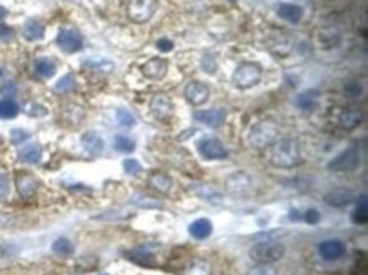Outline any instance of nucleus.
Masks as SVG:
<instances>
[{
	"mask_svg": "<svg viewBox=\"0 0 368 275\" xmlns=\"http://www.w3.org/2000/svg\"><path fill=\"white\" fill-rule=\"evenodd\" d=\"M302 160L301 146H299L297 139L292 138H285V139H278L275 144H271L270 151V163L278 168H290L299 165Z\"/></svg>",
	"mask_w": 368,
	"mask_h": 275,
	"instance_id": "f257e3e1",
	"label": "nucleus"
},
{
	"mask_svg": "<svg viewBox=\"0 0 368 275\" xmlns=\"http://www.w3.org/2000/svg\"><path fill=\"white\" fill-rule=\"evenodd\" d=\"M280 129L273 121H260L250 129L248 135V143L256 150H265L270 148L278 141Z\"/></svg>",
	"mask_w": 368,
	"mask_h": 275,
	"instance_id": "f03ea898",
	"label": "nucleus"
},
{
	"mask_svg": "<svg viewBox=\"0 0 368 275\" xmlns=\"http://www.w3.org/2000/svg\"><path fill=\"white\" fill-rule=\"evenodd\" d=\"M285 255V248L280 243H256L250 250V258L255 263H262V265H271V263L278 262Z\"/></svg>",
	"mask_w": 368,
	"mask_h": 275,
	"instance_id": "7ed1b4c3",
	"label": "nucleus"
},
{
	"mask_svg": "<svg viewBox=\"0 0 368 275\" xmlns=\"http://www.w3.org/2000/svg\"><path fill=\"white\" fill-rule=\"evenodd\" d=\"M262 67L256 63H250V61H244L236 67L234 73H233V83L237 89H251L256 83H260L262 80Z\"/></svg>",
	"mask_w": 368,
	"mask_h": 275,
	"instance_id": "20e7f679",
	"label": "nucleus"
},
{
	"mask_svg": "<svg viewBox=\"0 0 368 275\" xmlns=\"http://www.w3.org/2000/svg\"><path fill=\"white\" fill-rule=\"evenodd\" d=\"M226 190L233 196H250V194L255 190V180H253V175H250L248 172H233L231 175H228L226 178Z\"/></svg>",
	"mask_w": 368,
	"mask_h": 275,
	"instance_id": "39448f33",
	"label": "nucleus"
},
{
	"mask_svg": "<svg viewBox=\"0 0 368 275\" xmlns=\"http://www.w3.org/2000/svg\"><path fill=\"white\" fill-rule=\"evenodd\" d=\"M158 2L156 0H129L128 2V17L136 24L148 22L153 17Z\"/></svg>",
	"mask_w": 368,
	"mask_h": 275,
	"instance_id": "423d86ee",
	"label": "nucleus"
},
{
	"mask_svg": "<svg viewBox=\"0 0 368 275\" xmlns=\"http://www.w3.org/2000/svg\"><path fill=\"white\" fill-rule=\"evenodd\" d=\"M56 44L63 53H78L83 48V37L76 28H61L56 36Z\"/></svg>",
	"mask_w": 368,
	"mask_h": 275,
	"instance_id": "0eeeda50",
	"label": "nucleus"
},
{
	"mask_svg": "<svg viewBox=\"0 0 368 275\" xmlns=\"http://www.w3.org/2000/svg\"><path fill=\"white\" fill-rule=\"evenodd\" d=\"M360 163V153L355 146H350L343 150L336 158H333L328 163V168L331 172H350L355 170Z\"/></svg>",
	"mask_w": 368,
	"mask_h": 275,
	"instance_id": "6e6552de",
	"label": "nucleus"
},
{
	"mask_svg": "<svg viewBox=\"0 0 368 275\" xmlns=\"http://www.w3.org/2000/svg\"><path fill=\"white\" fill-rule=\"evenodd\" d=\"M197 151L205 160H222L228 156L224 144L219 139H216V138H202L197 143Z\"/></svg>",
	"mask_w": 368,
	"mask_h": 275,
	"instance_id": "1a4fd4ad",
	"label": "nucleus"
},
{
	"mask_svg": "<svg viewBox=\"0 0 368 275\" xmlns=\"http://www.w3.org/2000/svg\"><path fill=\"white\" fill-rule=\"evenodd\" d=\"M149 109H151L153 116L160 121H168L171 116H173L175 105L173 102L170 101V97L165 94H156L153 95L151 102H149Z\"/></svg>",
	"mask_w": 368,
	"mask_h": 275,
	"instance_id": "9d476101",
	"label": "nucleus"
},
{
	"mask_svg": "<svg viewBox=\"0 0 368 275\" xmlns=\"http://www.w3.org/2000/svg\"><path fill=\"white\" fill-rule=\"evenodd\" d=\"M267 48L270 49V53H273L277 58H287V56L292 53V41H290L289 36L278 33V34H271L267 39Z\"/></svg>",
	"mask_w": 368,
	"mask_h": 275,
	"instance_id": "9b49d317",
	"label": "nucleus"
},
{
	"mask_svg": "<svg viewBox=\"0 0 368 275\" xmlns=\"http://www.w3.org/2000/svg\"><path fill=\"white\" fill-rule=\"evenodd\" d=\"M141 71H143V75L146 76V78L160 82V80H163L168 73V61L155 56V58L148 60L146 63L141 67Z\"/></svg>",
	"mask_w": 368,
	"mask_h": 275,
	"instance_id": "f8f14e48",
	"label": "nucleus"
},
{
	"mask_svg": "<svg viewBox=\"0 0 368 275\" xmlns=\"http://www.w3.org/2000/svg\"><path fill=\"white\" fill-rule=\"evenodd\" d=\"M317 251H319L321 258L326 260V262H335V260H339L346 253V246L339 240H326V241L319 243Z\"/></svg>",
	"mask_w": 368,
	"mask_h": 275,
	"instance_id": "ddd939ff",
	"label": "nucleus"
},
{
	"mask_svg": "<svg viewBox=\"0 0 368 275\" xmlns=\"http://www.w3.org/2000/svg\"><path fill=\"white\" fill-rule=\"evenodd\" d=\"M194 119L207 128H219L226 121V110L224 109H207V110H197L194 114Z\"/></svg>",
	"mask_w": 368,
	"mask_h": 275,
	"instance_id": "4468645a",
	"label": "nucleus"
},
{
	"mask_svg": "<svg viewBox=\"0 0 368 275\" xmlns=\"http://www.w3.org/2000/svg\"><path fill=\"white\" fill-rule=\"evenodd\" d=\"M353 192L346 187H338V189L329 190L324 196V202L331 207H344V206L351 204L353 202Z\"/></svg>",
	"mask_w": 368,
	"mask_h": 275,
	"instance_id": "2eb2a0df",
	"label": "nucleus"
},
{
	"mask_svg": "<svg viewBox=\"0 0 368 275\" xmlns=\"http://www.w3.org/2000/svg\"><path fill=\"white\" fill-rule=\"evenodd\" d=\"M185 99L192 105H202L209 99V87L202 82H190L185 87Z\"/></svg>",
	"mask_w": 368,
	"mask_h": 275,
	"instance_id": "dca6fc26",
	"label": "nucleus"
},
{
	"mask_svg": "<svg viewBox=\"0 0 368 275\" xmlns=\"http://www.w3.org/2000/svg\"><path fill=\"white\" fill-rule=\"evenodd\" d=\"M363 121V112L360 109H343L338 116V126L343 129H351L358 128Z\"/></svg>",
	"mask_w": 368,
	"mask_h": 275,
	"instance_id": "f3484780",
	"label": "nucleus"
},
{
	"mask_svg": "<svg viewBox=\"0 0 368 275\" xmlns=\"http://www.w3.org/2000/svg\"><path fill=\"white\" fill-rule=\"evenodd\" d=\"M15 183H17V190L22 197L34 196V192L37 190V185H39L36 180V177L28 173V172H21V173H17V180H15Z\"/></svg>",
	"mask_w": 368,
	"mask_h": 275,
	"instance_id": "a211bd4d",
	"label": "nucleus"
},
{
	"mask_svg": "<svg viewBox=\"0 0 368 275\" xmlns=\"http://www.w3.org/2000/svg\"><path fill=\"white\" fill-rule=\"evenodd\" d=\"M278 15L282 19H285L287 22H290V24H299L302 19V7L297 5V3H287V2H282L278 5L277 9Z\"/></svg>",
	"mask_w": 368,
	"mask_h": 275,
	"instance_id": "6ab92c4d",
	"label": "nucleus"
},
{
	"mask_svg": "<svg viewBox=\"0 0 368 275\" xmlns=\"http://www.w3.org/2000/svg\"><path fill=\"white\" fill-rule=\"evenodd\" d=\"M212 223L207 217H199L189 226V233L197 240H205L212 235Z\"/></svg>",
	"mask_w": 368,
	"mask_h": 275,
	"instance_id": "aec40b11",
	"label": "nucleus"
},
{
	"mask_svg": "<svg viewBox=\"0 0 368 275\" xmlns=\"http://www.w3.org/2000/svg\"><path fill=\"white\" fill-rule=\"evenodd\" d=\"M22 36L28 41H39L44 37V24L37 19H29L22 28Z\"/></svg>",
	"mask_w": 368,
	"mask_h": 275,
	"instance_id": "412c9836",
	"label": "nucleus"
},
{
	"mask_svg": "<svg viewBox=\"0 0 368 275\" xmlns=\"http://www.w3.org/2000/svg\"><path fill=\"white\" fill-rule=\"evenodd\" d=\"M34 73L41 78H51L56 73V63L48 56H41L34 61Z\"/></svg>",
	"mask_w": 368,
	"mask_h": 275,
	"instance_id": "4be33fe9",
	"label": "nucleus"
},
{
	"mask_svg": "<svg viewBox=\"0 0 368 275\" xmlns=\"http://www.w3.org/2000/svg\"><path fill=\"white\" fill-rule=\"evenodd\" d=\"M82 144L85 148V151H89L90 155H100L103 150V141L97 133H85L82 136Z\"/></svg>",
	"mask_w": 368,
	"mask_h": 275,
	"instance_id": "5701e85b",
	"label": "nucleus"
},
{
	"mask_svg": "<svg viewBox=\"0 0 368 275\" xmlns=\"http://www.w3.org/2000/svg\"><path fill=\"white\" fill-rule=\"evenodd\" d=\"M149 185L155 190H158V192L167 194V192H170L173 182H171L170 175L163 173V172H153L151 177H149Z\"/></svg>",
	"mask_w": 368,
	"mask_h": 275,
	"instance_id": "b1692460",
	"label": "nucleus"
},
{
	"mask_svg": "<svg viewBox=\"0 0 368 275\" xmlns=\"http://www.w3.org/2000/svg\"><path fill=\"white\" fill-rule=\"evenodd\" d=\"M317 97H319V92L317 90H305L302 94H299L295 97V105L302 110H312L317 105Z\"/></svg>",
	"mask_w": 368,
	"mask_h": 275,
	"instance_id": "393cba45",
	"label": "nucleus"
},
{
	"mask_svg": "<svg viewBox=\"0 0 368 275\" xmlns=\"http://www.w3.org/2000/svg\"><path fill=\"white\" fill-rule=\"evenodd\" d=\"M43 158V150L39 144H28L19 151V160L24 163H39Z\"/></svg>",
	"mask_w": 368,
	"mask_h": 275,
	"instance_id": "a878e982",
	"label": "nucleus"
},
{
	"mask_svg": "<svg viewBox=\"0 0 368 275\" xmlns=\"http://www.w3.org/2000/svg\"><path fill=\"white\" fill-rule=\"evenodd\" d=\"M317 37H319V41L323 43L324 48H333V46H336L341 41L339 31L335 29V28H326V29H323L319 34H317Z\"/></svg>",
	"mask_w": 368,
	"mask_h": 275,
	"instance_id": "bb28decb",
	"label": "nucleus"
},
{
	"mask_svg": "<svg viewBox=\"0 0 368 275\" xmlns=\"http://www.w3.org/2000/svg\"><path fill=\"white\" fill-rule=\"evenodd\" d=\"M194 190H195V196H199L201 199H204V201H207V202H219L221 201V192H217V189L216 187H212V185H197V187H194Z\"/></svg>",
	"mask_w": 368,
	"mask_h": 275,
	"instance_id": "cd10ccee",
	"label": "nucleus"
},
{
	"mask_svg": "<svg viewBox=\"0 0 368 275\" xmlns=\"http://www.w3.org/2000/svg\"><path fill=\"white\" fill-rule=\"evenodd\" d=\"M19 114V104L12 99H0V119H14Z\"/></svg>",
	"mask_w": 368,
	"mask_h": 275,
	"instance_id": "c85d7f7f",
	"label": "nucleus"
},
{
	"mask_svg": "<svg viewBox=\"0 0 368 275\" xmlns=\"http://www.w3.org/2000/svg\"><path fill=\"white\" fill-rule=\"evenodd\" d=\"M351 219L355 224H367L368 221V204H367V196L363 194L362 199L358 201V206L355 207L353 214H351Z\"/></svg>",
	"mask_w": 368,
	"mask_h": 275,
	"instance_id": "c756f323",
	"label": "nucleus"
},
{
	"mask_svg": "<svg viewBox=\"0 0 368 275\" xmlns=\"http://www.w3.org/2000/svg\"><path fill=\"white\" fill-rule=\"evenodd\" d=\"M83 67L90 68V70L94 71H105V73H109V71L114 70V63L105 58H92V60H87L83 61Z\"/></svg>",
	"mask_w": 368,
	"mask_h": 275,
	"instance_id": "7c9ffc66",
	"label": "nucleus"
},
{
	"mask_svg": "<svg viewBox=\"0 0 368 275\" xmlns=\"http://www.w3.org/2000/svg\"><path fill=\"white\" fill-rule=\"evenodd\" d=\"M134 148H136V143H134V139H131V138L122 136V135L114 136V150L116 151L131 153V151H134Z\"/></svg>",
	"mask_w": 368,
	"mask_h": 275,
	"instance_id": "2f4dec72",
	"label": "nucleus"
},
{
	"mask_svg": "<svg viewBox=\"0 0 368 275\" xmlns=\"http://www.w3.org/2000/svg\"><path fill=\"white\" fill-rule=\"evenodd\" d=\"M53 251H55L56 255H60V257H70L75 251V248H73V243L68 238H58L53 243Z\"/></svg>",
	"mask_w": 368,
	"mask_h": 275,
	"instance_id": "473e14b6",
	"label": "nucleus"
},
{
	"mask_svg": "<svg viewBox=\"0 0 368 275\" xmlns=\"http://www.w3.org/2000/svg\"><path fill=\"white\" fill-rule=\"evenodd\" d=\"M76 87V80L73 73H67L65 76H61L58 80V83L55 85V90L60 92V94H67V92H71Z\"/></svg>",
	"mask_w": 368,
	"mask_h": 275,
	"instance_id": "72a5a7b5",
	"label": "nucleus"
},
{
	"mask_svg": "<svg viewBox=\"0 0 368 275\" xmlns=\"http://www.w3.org/2000/svg\"><path fill=\"white\" fill-rule=\"evenodd\" d=\"M116 121L119 122V126H122V128H133V126L136 124V117H134V114L129 112V110H126V109L116 110Z\"/></svg>",
	"mask_w": 368,
	"mask_h": 275,
	"instance_id": "f704fd0d",
	"label": "nucleus"
},
{
	"mask_svg": "<svg viewBox=\"0 0 368 275\" xmlns=\"http://www.w3.org/2000/svg\"><path fill=\"white\" fill-rule=\"evenodd\" d=\"M129 257H131L134 262L141 263V262H144V260H151L153 253L148 246H137V248H134V250L129 251Z\"/></svg>",
	"mask_w": 368,
	"mask_h": 275,
	"instance_id": "c9c22d12",
	"label": "nucleus"
},
{
	"mask_svg": "<svg viewBox=\"0 0 368 275\" xmlns=\"http://www.w3.org/2000/svg\"><path fill=\"white\" fill-rule=\"evenodd\" d=\"M344 95H346L348 99H358L360 95H362V92H363V89H362V83L360 82H346L344 83Z\"/></svg>",
	"mask_w": 368,
	"mask_h": 275,
	"instance_id": "e433bc0d",
	"label": "nucleus"
},
{
	"mask_svg": "<svg viewBox=\"0 0 368 275\" xmlns=\"http://www.w3.org/2000/svg\"><path fill=\"white\" fill-rule=\"evenodd\" d=\"M202 68H204L205 73L209 75H214L217 71V60L214 55H205L204 58H202Z\"/></svg>",
	"mask_w": 368,
	"mask_h": 275,
	"instance_id": "4c0bfd02",
	"label": "nucleus"
},
{
	"mask_svg": "<svg viewBox=\"0 0 368 275\" xmlns=\"http://www.w3.org/2000/svg\"><path fill=\"white\" fill-rule=\"evenodd\" d=\"M122 167H124V172L129 175H137L141 172V165L137 160L134 158H129V160H124V163H122Z\"/></svg>",
	"mask_w": 368,
	"mask_h": 275,
	"instance_id": "58836bf2",
	"label": "nucleus"
},
{
	"mask_svg": "<svg viewBox=\"0 0 368 275\" xmlns=\"http://www.w3.org/2000/svg\"><path fill=\"white\" fill-rule=\"evenodd\" d=\"M26 114H28V116H33V117H41V116H46V114H48V109L41 104H29L28 107H26Z\"/></svg>",
	"mask_w": 368,
	"mask_h": 275,
	"instance_id": "ea45409f",
	"label": "nucleus"
},
{
	"mask_svg": "<svg viewBox=\"0 0 368 275\" xmlns=\"http://www.w3.org/2000/svg\"><path fill=\"white\" fill-rule=\"evenodd\" d=\"M302 219H304L307 224H317L321 221V212L317 211V209L310 207L304 214H302Z\"/></svg>",
	"mask_w": 368,
	"mask_h": 275,
	"instance_id": "a19ab883",
	"label": "nucleus"
},
{
	"mask_svg": "<svg viewBox=\"0 0 368 275\" xmlns=\"http://www.w3.org/2000/svg\"><path fill=\"white\" fill-rule=\"evenodd\" d=\"M250 275H277V270L271 265H262V263H258L255 269L250 270Z\"/></svg>",
	"mask_w": 368,
	"mask_h": 275,
	"instance_id": "79ce46f5",
	"label": "nucleus"
},
{
	"mask_svg": "<svg viewBox=\"0 0 368 275\" xmlns=\"http://www.w3.org/2000/svg\"><path fill=\"white\" fill-rule=\"evenodd\" d=\"M15 37V31L7 24H0V41L3 43H10Z\"/></svg>",
	"mask_w": 368,
	"mask_h": 275,
	"instance_id": "37998d69",
	"label": "nucleus"
},
{
	"mask_svg": "<svg viewBox=\"0 0 368 275\" xmlns=\"http://www.w3.org/2000/svg\"><path fill=\"white\" fill-rule=\"evenodd\" d=\"M173 41L171 39H167V37H162V39L156 41V48H158V51L162 53H170L171 49H173Z\"/></svg>",
	"mask_w": 368,
	"mask_h": 275,
	"instance_id": "c03bdc74",
	"label": "nucleus"
},
{
	"mask_svg": "<svg viewBox=\"0 0 368 275\" xmlns=\"http://www.w3.org/2000/svg\"><path fill=\"white\" fill-rule=\"evenodd\" d=\"M10 138H12V143L19 144V143H22V141L28 139L29 135L26 131H22V129H14V131L10 133Z\"/></svg>",
	"mask_w": 368,
	"mask_h": 275,
	"instance_id": "a18cd8bd",
	"label": "nucleus"
},
{
	"mask_svg": "<svg viewBox=\"0 0 368 275\" xmlns=\"http://www.w3.org/2000/svg\"><path fill=\"white\" fill-rule=\"evenodd\" d=\"M7 192H9V178L3 173H0V201L7 196Z\"/></svg>",
	"mask_w": 368,
	"mask_h": 275,
	"instance_id": "49530a36",
	"label": "nucleus"
},
{
	"mask_svg": "<svg viewBox=\"0 0 368 275\" xmlns=\"http://www.w3.org/2000/svg\"><path fill=\"white\" fill-rule=\"evenodd\" d=\"M2 92H3V94H14V92H15V85H14V83H9V85L3 87Z\"/></svg>",
	"mask_w": 368,
	"mask_h": 275,
	"instance_id": "de8ad7c7",
	"label": "nucleus"
},
{
	"mask_svg": "<svg viewBox=\"0 0 368 275\" xmlns=\"http://www.w3.org/2000/svg\"><path fill=\"white\" fill-rule=\"evenodd\" d=\"M5 15H7V9L0 5V21H3V19H5Z\"/></svg>",
	"mask_w": 368,
	"mask_h": 275,
	"instance_id": "09e8293b",
	"label": "nucleus"
},
{
	"mask_svg": "<svg viewBox=\"0 0 368 275\" xmlns=\"http://www.w3.org/2000/svg\"><path fill=\"white\" fill-rule=\"evenodd\" d=\"M2 75H3V68L0 67V76H2Z\"/></svg>",
	"mask_w": 368,
	"mask_h": 275,
	"instance_id": "8fccbe9b",
	"label": "nucleus"
},
{
	"mask_svg": "<svg viewBox=\"0 0 368 275\" xmlns=\"http://www.w3.org/2000/svg\"><path fill=\"white\" fill-rule=\"evenodd\" d=\"M229 2H236V0H229Z\"/></svg>",
	"mask_w": 368,
	"mask_h": 275,
	"instance_id": "3c124183",
	"label": "nucleus"
},
{
	"mask_svg": "<svg viewBox=\"0 0 368 275\" xmlns=\"http://www.w3.org/2000/svg\"><path fill=\"white\" fill-rule=\"evenodd\" d=\"M102 275H107V274H102Z\"/></svg>",
	"mask_w": 368,
	"mask_h": 275,
	"instance_id": "603ef678",
	"label": "nucleus"
},
{
	"mask_svg": "<svg viewBox=\"0 0 368 275\" xmlns=\"http://www.w3.org/2000/svg\"><path fill=\"white\" fill-rule=\"evenodd\" d=\"M76 275H78V274H76Z\"/></svg>",
	"mask_w": 368,
	"mask_h": 275,
	"instance_id": "864d4df0",
	"label": "nucleus"
}]
</instances>
